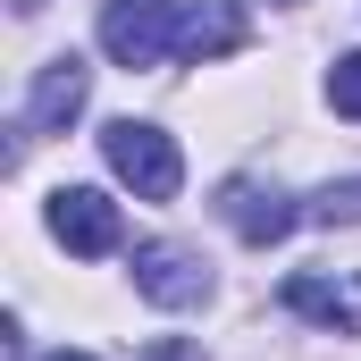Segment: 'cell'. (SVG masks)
I'll use <instances>...</instances> for the list:
<instances>
[{"label": "cell", "mask_w": 361, "mask_h": 361, "mask_svg": "<svg viewBox=\"0 0 361 361\" xmlns=\"http://www.w3.org/2000/svg\"><path fill=\"white\" fill-rule=\"evenodd\" d=\"M101 160L118 169V185H135V202H177V185H185L177 143H169L160 126H143V118H118V126L101 135Z\"/></svg>", "instance_id": "1"}, {"label": "cell", "mask_w": 361, "mask_h": 361, "mask_svg": "<svg viewBox=\"0 0 361 361\" xmlns=\"http://www.w3.org/2000/svg\"><path fill=\"white\" fill-rule=\"evenodd\" d=\"M185 34L177 0H101V51L118 68H160Z\"/></svg>", "instance_id": "2"}, {"label": "cell", "mask_w": 361, "mask_h": 361, "mask_svg": "<svg viewBox=\"0 0 361 361\" xmlns=\"http://www.w3.org/2000/svg\"><path fill=\"white\" fill-rule=\"evenodd\" d=\"M135 294L160 311H193V302H210V261L185 244H135Z\"/></svg>", "instance_id": "3"}, {"label": "cell", "mask_w": 361, "mask_h": 361, "mask_svg": "<svg viewBox=\"0 0 361 361\" xmlns=\"http://www.w3.org/2000/svg\"><path fill=\"white\" fill-rule=\"evenodd\" d=\"M51 235H59L68 252L101 261V252H118V244H126V219H118V202H109V193H92V185H59V193H51Z\"/></svg>", "instance_id": "4"}, {"label": "cell", "mask_w": 361, "mask_h": 361, "mask_svg": "<svg viewBox=\"0 0 361 361\" xmlns=\"http://www.w3.org/2000/svg\"><path fill=\"white\" fill-rule=\"evenodd\" d=\"M219 219H227L244 244H286V235L302 227V210H294L277 185H261V177H227L219 185Z\"/></svg>", "instance_id": "5"}, {"label": "cell", "mask_w": 361, "mask_h": 361, "mask_svg": "<svg viewBox=\"0 0 361 361\" xmlns=\"http://www.w3.org/2000/svg\"><path fill=\"white\" fill-rule=\"evenodd\" d=\"M286 311L294 319H311V328H328V336H353L361 328V277H286Z\"/></svg>", "instance_id": "6"}, {"label": "cell", "mask_w": 361, "mask_h": 361, "mask_svg": "<svg viewBox=\"0 0 361 361\" xmlns=\"http://www.w3.org/2000/svg\"><path fill=\"white\" fill-rule=\"evenodd\" d=\"M85 92H92V76H85V59L68 51V59H51L42 76H34V92H25V135H59L76 109H85Z\"/></svg>", "instance_id": "7"}, {"label": "cell", "mask_w": 361, "mask_h": 361, "mask_svg": "<svg viewBox=\"0 0 361 361\" xmlns=\"http://www.w3.org/2000/svg\"><path fill=\"white\" fill-rule=\"evenodd\" d=\"M244 34H252L244 0H202V8L185 17V34H177V59H193V68H210V59L244 51Z\"/></svg>", "instance_id": "8"}, {"label": "cell", "mask_w": 361, "mask_h": 361, "mask_svg": "<svg viewBox=\"0 0 361 361\" xmlns=\"http://www.w3.org/2000/svg\"><path fill=\"white\" fill-rule=\"evenodd\" d=\"M302 219H319V227H361V177H345V185H328Z\"/></svg>", "instance_id": "9"}, {"label": "cell", "mask_w": 361, "mask_h": 361, "mask_svg": "<svg viewBox=\"0 0 361 361\" xmlns=\"http://www.w3.org/2000/svg\"><path fill=\"white\" fill-rule=\"evenodd\" d=\"M328 101H336V118H361V51H345L328 68Z\"/></svg>", "instance_id": "10"}, {"label": "cell", "mask_w": 361, "mask_h": 361, "mask_svg": "<svg viewBox=\"0 0 361 361\" xmlns=\"http://www.w3.org/2000/svg\"><path fill=\"white\" fill-rule=\"evenodd\" d=\"M51 361H92V353H51Z\"/></svg>", "instance_id": "11"}]
</instances>
